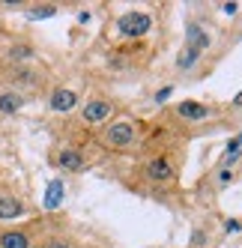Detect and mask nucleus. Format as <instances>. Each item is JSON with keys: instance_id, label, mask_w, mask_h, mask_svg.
Masks as SVG:
<instances>
[{"instance_id": "1", "label": "nucleus", "mask_w": 242, "mask_h": 248, "mask_svg": "<svg viewBox=\"0 0 242 248\" xmlns=\"http://www.w3.org/2000/svg\"><path fill=\"white\" fill-rule=\"evenodd\" d=\"M150 27H152V18L144 12H129V15L120 18V33H123V36H144Z\"/></svg>"}, {"instance_id": "2", "label": "nucleus", "mask_w": 242, "mask_h": 248, "mask_svg": "<svg viewBox=\"0 0 242 248\" xmlns=\"http://www.w3.org/2000/svg\"><path fill=\"white\" fill-rule=\"evenodd\" d=\"M132 140H135V129H132L129 120L114 123V126L108 129V144H111V147H129Z\"/></svg>"}, {"instance_id": "3", "label": "nucleus", "mask_w": 242, "mask_h": 248, "mask_svg": "<svg viewBox=\"0 0 242 248\" xmlns=\"http://www.w3.org/2000/svg\"><path fill=\"white\" fill-rule=\"evenodd\" d=\"M24 93L18 90H0V117H12L24 108Z\"/></svg>"}, {"instance_id": "4", "label": "nucleus", "mask_w": 242, "mask_h": 248, "mask_svg": "<svg viewBox=\"0 0 242 248\" xmlns=\"http://www.w3.org/2000/svg\"><path fill=\"white\" fill-rule=\"evenodd\" d=\"M24 216V203L15 194H0V221H12Z\"/></svg>"}, {"instance_id": "5", "label": "nucleus", "mask_w": 242, "mask_h": 248, "mask_svg": "<svg viewBox=\"0 0 242 248\" xmlns=\"http://www.w3.org/2000/svg\"><path fill=\"white\" fill-rule=\"evenodd\" d=\"M30 245H33V239L24 230H3L0 233V248H30Z\"/></svg>"}, {"instance_id": "6", "label": "nucleus", "mask_w": 242, "mask_h": 248, "mask_svg": "<svg viewBox=\"0 0 242 248\" xmlns=\"http://www.w3.org/2000/svg\"><path fill=\"white\" fill-rule=\"evenodd\" d=\"M78 105V96L72 90H63V87H57L54 93H51V111H72Z\"/></svg>"}, {"instance_id": "7", "label": "nucleus", "mask_w": 242, "mask_h": 248, "mask_svg": "<svg viewBox=\"0 0 242 248\" xmlns=\"http://www.w3.org/2000/svg\"><path fill=\"white\" fill-rule=\"evenodd\" d=\"M185 45H192L197 51H206V48H210V33L200 30V24H188V30H185Z\"/></svg>"}, {"instance_id": "8", "label": "nucleus", "mask_w": 242, "mask_h": 248, "mask_svg": "<svg viewBox=\"0 0 242 248\" xmlns=\"http://www.w3.org/2000/svg\"><path fill=\"white\" fill-rule=\"evenodd\" d=\"M111 117V105L108 102H90L87 108H84V120L87 123H102Z\"/></svg>"}, {"instance_id": "9", "label": "nucleus", "mask_w": 242, "mask_h": 248, "mask_svg": "<svg viewBox=\"0 0 242 248\" xmlns=\"http://www.w3.org/2000/svg\"><path fill=\"white\" fill-rule=\"evenodd\" d=\"M57 165H60L63 170H84V158H81L78 150H60Z\"/></svg>"}, {"instance_id": "10", "label": "nucleus", "mask_w": 242, "mask_h": 248, "mask_svg": "<svg viewBox=\"0 0 242 248\" xmlns=\"http://www.w3.org/2000/svg\"><path fill=\"white\" fill-rule=\"evenodd\" d=\"M147 173L152 176V180H159V183H165V180H170V165L165 162V158H155V162H150V168H147Z\"/></svg>"}, {"instance_id": "11", "label": "nucleus", "mask_w": 242, "mask_h": 248, "mask_svg": "<svg viewBox=\"0 0 242 248\" xmlns=\"http://www.w3.org/2000/svg\"><path fill=\"white\" fill-rule=\"evenodd\" d=\"M60 203H63V183H60V180H54V183L48 186V198H45V206H48V209H57Z\"/></svg>"}, {"instance_id": "12", "label": "nucleus", "mask_w": 242, "mask_h": 248, "mask_svg": "<svg viewBox=\"0 0 242 248\" xmlns=\"http://www.w3.org/2000/svg\"><path fill=\"white\" fill-rule=\"evenodd\" d=\"M200 54H203V51H197V48H192V45H185V51L177 57V66H180V69H192V66L197 63Z\"/></svg>"}, {"instance_id": "13", "label": "nucleus", "mask_w": 242, "mask_h": 248, "mask_svg": "<svg viewBox=\"0 0 242 248\" xmlns=\"http://www.w3.org/2000/svg\"><path fill=\"white\" fill-rule=\"evenodd\" d=\"M180 114L188 117V120H203L206 117V108H203V105H197V102H182L180 105Z\"/></svg>"}, {"instance_id": "14", "label": "nucleus", "mask_w": 242, "mask_h": 248, "mask_svg": "<svg viewBox=\"0 0 242 248\" xmlns=\"http://www.w3.org/2000/svg\"><path fill=\"white\" fill-rule=\"evenodd\" d=\"M239 155H242V135H236L227 144V150H224V165H233Z\"/></svg>"}, {"instance_id": "15", "label": "nucleus", "mask_w": 242, "mask_h": 248, "mask_svg": "<svg viewBox=\"0 0 242 248\" xmlns=\"http://www.w3.org/2000/svg\"><path fill=\"white\" fill-rule=\"evenodd\" d=\"M30 57H33V48H30V45H12V48H9V60H12V63L30 60Z\"/></svg>"}, {"instance_id": "16", "label": "nucleus", "mask_w": 242, "mask_h": 248, "mask_svg": "<svg viewBox=\"0 0 242 248\" xmlns=\"http://www.w3.org/2000/svg\"><path fill=\"white\" fill-rule=\"evenodd\" d=\"M51 15H54V9H51V6H42V9H30L27 18H51Z\"/></svg>"}, {"instance_id": "17", "label": "nucleus", "mask_w": 242, "mask_h": 248, "mask_svg": "<svg viewBox=\"0 0 242 248\" xmlns=\"http://www.w3.org/2000/svg\"><path fill=\"white\" fill-rule=\"evenodd\" d=\"M42 248H72V245H69V242H63V239H48Z\"/></svg>"}, {"instance_id": "18", "label": "nucleus", "mask_w": 242, "mask_h": 248, "mask_svg": "<svg viewBox=\"0 0 242 248\" xmlns=\"http://www.w3.org/2000/svg\"><path fill=\"white\" fill-rule=\"evenodd\" d=\"M170 93H174V90H170V87H162V90H159V93H155V99H159V102H165V99H167Z\"/></svg>"}, {"instance_id": "19", "label": "nucleus", "mask_w": 242, "mask_h": 248, "mask_svg": "<svg viewBox=\"0 0 242 248\" xmlns=\"http://www.w3.org/2000/svg\"><path fill=\"white\" fill-rule=\"evenodd\" d=\"M236 9H239L236 3H224V12H227V15H236Z\"/></svg>"}, {"instance_id": "20", "label": "nucleus", "mask_w": 242, "mask_h": 248, "mask_svg": "<svg viewBox=\"0 0 242 248\" xmlns=\"http://www.w3.org/2000/svg\"><path fill=\"white\" fill-rule=\"evenodd\" d=\"M233 105H242V93H239V96H236V99H233Z\"/></svg>"}]
</instances>
